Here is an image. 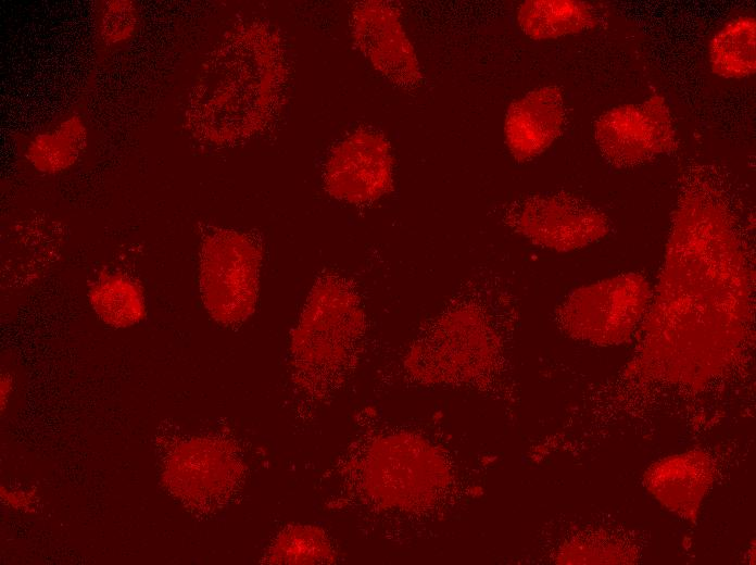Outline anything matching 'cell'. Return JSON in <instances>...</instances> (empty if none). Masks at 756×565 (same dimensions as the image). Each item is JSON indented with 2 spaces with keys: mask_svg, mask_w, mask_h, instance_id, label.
<instances>
[{
  "mask_svg": "<svg viewBox=\"0 0 756 565\" xmlns=\"http://www.w3.org/2000/svg\"><path fill=\"white\" fill-rule=\"evenodd\" d=\"M288 64L278 32L261 21L231 29L203 64L186 113L193 134L213 145L249 139L278 114Z\"/></svg>",
  "mask_w": 756,
  "mask_h": 565,
  "instance_id": "cell-1",
  "label": "cell"
},
{
  "mask_svg": "<svg viewBox=\"0 0 756 565\" xmlns=\"http://www.w3.org/2000/svg\"><path fill=\"white\" fill-rule=\"evenodd\" d=\"M505 296L491 269L464 280L436 316L430 331L417 341L406 364L418 378L464 379L491 359L492 322Z\"/></svg>",
  "mask_w": 756,
  "mask_h": 565,
  "instance_id": "cell-2",
  "label": "cell"
},
{
  "mask_svg": "<svg viewBox=\"0 0 756 565\" xmlns=\"http://www.w3.org/2000/svg\"><path fill=\"white\" fill-rule=\"evenodd\" d=\"M361 296L348 277L328 272L315 281L291 340L299 385L322 395L351 365L364 328Z\"/></svg>",
  "mask_w": 756,
  "mask_h": 565,
  "instance_id": "cell-3",
  "label": "cell"
},
{
  "mask_svg": "<svg viewBox=\"0 0 756 565\" xmlns=\"http://www.w3.org/2000/svg\"><path fill=\"white\" fill-rule=\"evenodd\" d=\"M263 254V242L256 234L213 227L202 237L200 294L219 325L239 326L255 311Z\"/></svg>",
  "mask_w": 756,
  "mask_h": 565,
  "instance_id": "cell-4",
  "label": "cell"
},
{
  "mask_svg": "<svg viewBox=\"0 0 756 565\" xmlns=\"http://www.w3.org/2000/svg\"><path fill=\"white\" fill-rule=\"evenodd\" d=\"M161 479L188 510H220L239 489L242 464L228 442L206 437H177L159 444Z\"/></svg>",
  "mask_w": 756,
  "mask_h": 565,
  "instance_id": "cell-5",
  "label": "cell"
},
{
  "mask_svg": "<svg viewBox=\"0 0 756 565\" xmlns=\"http://www.w3.org/2000/svg\"><path fill=\"white\" fill-rule=\"evenodd\" d=\"M503 222L534 244L571 251L608 231L604 214L568 193L532 194L509 203Z\"/></svg>",
  "mask_w": 756,
  "mask_h": 565,
  "instance_id": "cell-6",
  "label": "cell"
},
{
  "mask_svg": "<svg viewBox=\"0 0 756 565\" xmlns=\"http://www.w3.org/2000/svg\"><path fill=\"white\" fill-rule=\"evenodd\" d=\"M594 139L616 167H633L678 148L669 108L658 95L604 112L595 122Z\"/></svg>",
  "mask_w": 756,
  "mask_h": 565,
  "instance_id": "cell-7",
  "label": "cell"
},
{
  "mask_svg": "<svg viewBox=\"0 0 756 565\" xmlns=\"http://www.w3.org/2000/svg\"><path fill=\"white\" fill-rule=\"evenodd\" d=\"M323 181L330 197L353 205L376 202L393 189L390 142L378 131L356 129L330 151Z\"/></svg>",
  "mask_w": 756,
  "mask_h": 565,
  "instance_id": "cell-8",
  "label": "cell"
},
{
  "mask_svg": "<svg viewBox=\"0 0 756 565\" xmlns=\"http://www.w3.org/2000/svg\"><path fill=\"white\" fill-rule=\"evenodd\" d=\"M354 45L373 67L394 86L412 90L423 75L398 9L389 2H356L350 14Z\"/></svg>",
  "mask_w": 756,
  "mask_h": 565,
  "instance_id": "cell-9",
  "label": "cell"
},
{
  "mask_svg": "<svg viewBox=\"0 0 756 565\" xmlns=\"http://www.w3.org/2000/svg\"><path fill=\"white\" fill-rule=\"evenodd\" d=\"M565 104L557 86L536 88L513 101L505 115L506 145L518 162L543 153L562 134Z\"/></svg>",
  "mask_w": 756,
  "mask_h": 565,
  "instance_id": "cell-10",
  "label": "cell"
},
{
  "mask_svg": "<svg viewBox=\"0 0 756 565\" xmlns=\"http://www.w3.org/2000/svg\"><path fill=\"white\" fill-rule=\"evenodd\" d=\"M518 24L529 38L554 39L593 28L597 18L592 8L574 0H528L517 12Z\"/></svg>",
  "mask_w": 756,
  "mask_h": 565,
  "instance_id": "cell-11",
  "label": "cell"
},
{
  "mask_svg": "<svg viewBox=\"0 0 756 565\" xmlns=\"http://www.w3.org/2000/svg\"><path fill=\"white\" fill-rule=\"evenodd\" d=\"M93 311L106 325L124 328L143 321L147 315L142 287L121 273H102L89 289Z\"/></svg>",
  "mask_w": 756,
  "mask_h": 565,
  "instance_id": "cell-12",
  "label": "cell"
},
{
  "mask_svg": "<svg viewBox=\"0 0 756 565\" xmlns=\"http://www.w3.org/2000/svg\"><path fill=\"white\" fill-rule=\"evenodd\" d=\"M754 17L742 16L727 23L713 37L709 62L713 73L724 78H742L755 73Z\"/></svg>",
  "mask_w": 756,
  "mask_h": 565,
  "instance_id": "cell-13",
  "label": "cell"
},
{
  "mask_svg": "<svg viewBox=\"0 0 756 565\" xmlns=\"http://www.w3.org/2000/svg\"><path fill=\"white\" fill-rule=\"evenodd\" d=\"M86 142V127L79 116L73 115L56 128L37 135L27 147L26 158L39 172L58 173L78 160Z\"/></svg>",
  "mask_w": 756,
  "mask_h": 565,
  "instance_id": "cell-14",
  "label": "cell"
},
{
  "mask_svg": "<svg viewBox=\"0 0 756 565\" xmlns=\"http://www.w3.org/2000/svg\"><path fill=\"white\" fill-rule=\"evenodd\" d=\"M328 552L323 532L310 526H297L279 535L270 549L272 563H319Z\"/></svg>",
  "mask_w": 756,
  "mask_h": 565,
  "instance_id": "cell-15",
  "label": "cell"
},
{
  "mask_svg": "<svg viewBox=\"0 0 756 565\" xmlns=\"http://www.w3.org/2000/svg\"><path fill=\"white\" fill-rule=\"evenodd\" d=\"M137 24L136 8L130 1L106 2L101 20V32L108 43L128 39Z\"/></svg>",
  "mask_w": 756,
  "mask_h": 565,
  "instance_id": "cell-16",
  "label": "cell"
}]
</instances>
